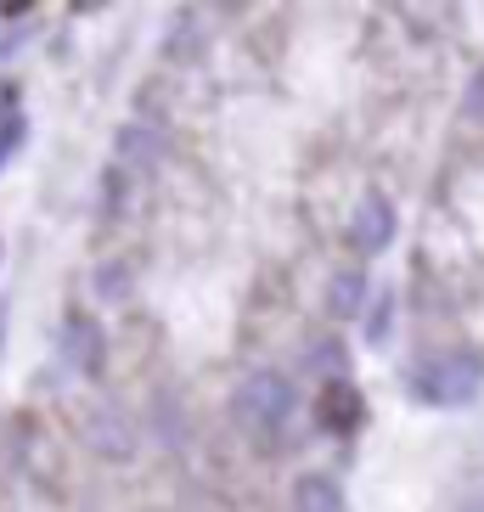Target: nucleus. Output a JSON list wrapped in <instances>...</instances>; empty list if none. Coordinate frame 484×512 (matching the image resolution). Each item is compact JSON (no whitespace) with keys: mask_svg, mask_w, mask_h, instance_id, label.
<instances>
[{"mask_svg":"<svg viewBox=\"0 0 484 512\" xmlns=\"http://www.w3.org/2000/svg\"><path fill=\"white\" fill-rule=\"evenodd\" d=\"M349 242H355V254H383L394 242V209L383 197H361L355 214H349Z\"/></svg>","mask_w":484,"mask_h":512,"instance_id":"nucleus-4","label":"nucleus"},{"mask_svg":"<svg viewBox=\"0 0 484 512\" xmlns=\"http://www.w3.org/2000/svg\"><path fill=\"white\" fill-rule=\"evenodd\" d=\"M411 394H417V400H428V406H462V400H473V394H479V361H473V355H445V361H428L423 372H417V383H411Z\"/></svg>","mask_w":484,"mask_h":512,"instance_id":"nucleus-2","label":"nucleus"},{"mask_svg":"<svg viewBox=\"0 0 484 512\" xmlns=\"http://www.w3.org/2000/svg\"><path fill=\"white\" fill-rule=\"evenodd\" d=\"M361 417H366L361 389H355V383H344V377H327V383H321V394H316V422H321V428H333V434H355V428H361Z\"/></svg>","mask_w":484,"mask_h":512,"instance_id":"nucleus-3","label":"nucleus"},{"mask_svg":"<svg viewBox=\"0 0 484 512\" xmlns=\"http://www.w3.org/2000/svg\"><path fill=\"white\" fill-rule=\"evenodd\" d=\"M293 512H344V490L327 473H304L293 484Z\"/></svg>","mask_w":484,"mask_h":512,"instance_id":"nucleus-5","label":"nucleus"},{"mask_svg":"<svg viewBox=\"0 0 484 512\" xmlns=\"http://www.w3.org/2000/svg\"><path fill=\"white\" fill-rule=\"evenodd\" d=\"M68 349H74V355H79L85 366H96V361H102V338H96V327H91V321H74V344H68Z\"/></svg>","mask_w":484,"mask_h":512,"instance_id":"nucleus-7","label":"nucleus"},{"mask_svg":"<svg viewBox=\"0 0 484 512\" xmlns=\"http://www.w3.org/2000/svg\"><path fill=\"white\" fill-rule=\"evenodd\" d=\"M389 310H394V304H389V299H383V304H378V310H372V344H378L383 332H389Z\"/></svg>","mask_w":484,"mask_h":512,"instance_id":"nucleus-9","label":"nucleus"},{"mask_svg":"<svg viewBox=\"0 0 484 512\" xmlns=\"http://www.w3.org/2000/svg\"><path fill=\"white\" fill-rule=\"evenodd\" d=\"M468 113H473V119H484V68H479V79L468 85Z\"/></svg>","mask_w":484,"mask_h":512,"instance_id":"nucleus-8","label":"nucleus"},{"mask_svg":"<svg viewBox=\"0 0 484 512\" xmlns=\"http://www.w3.org/2000/svg\"><path fill=\"white\" fill-rule=\"evenodd\" d=\"M231 417H237V428L254 445H276L293 417V389L282 377H248L237 389V400H231Z\"/></svg>","mask_w":484,"mask_h":512,"instance_id":"nucleus-1","label":"nucleus"},{"mask_svg":"<svg viewBox=\"0 0 484 512\" xmlns=\"http://www.w3.org/2000/svg\"><path fill=\"white\" fill-rule=\"evenodd\" d=\"M366 299V276L361 271H338L333 282H327V316L333 321H349L355 310H361Z\"/></svg>","mask_w":484,"mask_h":512,"instance_id":"nucleus-6","label":"nucleus"}]
</instances>
